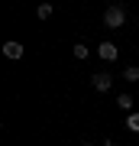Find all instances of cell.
Wrapping results in <instances>:
<instances>
[{
    "instance_id": "6da1fadb",
    "label": "cell",
    "mask_w": 139,
    "mask_h": 146,
    "mask_svg": "<svg viewBox=\"0 0 139 146\" xmlns=\"http://www.w3.org/2000/svg\"><path fill=\"white\" fill-rule=\"evenodd\" d=\"M103 23H107L110 29H120L126 23V10H123V7H110V10L103 13Z\"/></svg>"
},
{
    "instance_id": "7a4b0ae2",
    "label": "cell",
    "mask_w": 139,
    "mask_h": 146,
    "mask_svg": "<svg viewBox=\"0 0 139 146\" xmlns=\"http://www.w3.org/2000/svg\"><path fill=\"white\" fill-rule=\"evenodd\" d=\"M97 55L103 58V62H113L120 52H117V46H113V42H100V46H97Z\"/></svg>"
},
{
    "instance_id": "3957f363",
    "label": "cell",
    "mask_w": 139,
    "mask_h": 146,
    "mask_svg": "<svg viewBox=\"0 0 139 146\" xmlns=\"http://www.w3.org/2000/svg\"><path fill=\"white\" fill-rule=\"evenodd\" d=\"M91 84H94L97 91H110V84H113V78H110L107 72H100V75H94V78H91Z\"/></svg>"
},
{
    "instance_id": "277c9868",
    "label": "cell",
    "mask_w": 139,
    "mask_h": 146,
    "mask_svg": "<svg viewBox=\"0 0 139 146\" xmlns=\"http://www.w3.org/2000/svg\"><path fill=\"white\" fill-rule=\"evenodd\" d=\"M3 55L16 62V58H23V46H20V42H3Z\"/></svg>"
},
{
    "instance_id": "5b68a950",
    "label": "cell",
    "mask_w": 139,
    "mask_h": 146,
    "mask_svg": "<svg viewBox=\"0 0 139 146\" xmlns=\"http://www.w3.org/2000/svg\"><path fill=\"white\" fill-rule=\"evenodd\" d=\"M117 104H120V110H123V114H129V110H133V98H129V94H120Z\"/></svg>"
},
{
    "instance_id": "8992f818",
    "label": "cell",
    "mask_w": 139,
    "mask_h": 146,
    "mask_svg": "<svg viewBox=\"0 0 139 146\" xmlns=\"http://www.w3.org/2000/svg\"><path fill=\"white\" fill-rule=\"evenodd\" d=\"M71 52H74V58H88V55H91V49L84 46V42H74V49H71Z\"/></svg>"
},
{
    "instance_id": "52a82bcc",
    "label": "cell",
    "mask_w": 139,
    "mask_h": 146,
    "mask_svg": "<svg viewBox=\"0 0 139 146\" xmlns=\"http://www.w3.org/2000/svg\"><path fill=\"white\" fill-rule=\"evenodd\" d=\"M123 78L126 81H139V65H129L126 72H123Z\"/></svg>"
},
{
    "instance_id": "ba28073f",
    "label": "cell",
    "mask_w": 139,
    "mask_h": 146,
    "mask_svg": "<svg viewBox=\"0 0 139 146\" xmlns=\"http://www.w3.org/2000/svg\"><path fill=\"white\" fill-rule=\"evenodd\" d=\"M126 127H129L133 133H139V114H129V117H126Z\"/></svg>"
},
{
    "instance_id": "9c48e42d",
    "label": "cell",
    "mask_w": 139,
    "mask_h": 146,
    "mask_svg": "<svg viewBox=\"0 0 139 146\" xmlns=\"http://www.w3.org/2000/svg\"><path fill=\"white\" fill-rule=\"evenodd\" d=\"M36 16H39V20H49V16H52V7H49V3H42L39 10H36Z\"/></svg>"
},
{
    "instance_id": "30bf717a",
    "label": "cell",
    "mask_w": 139,
    "mask_h": 146,
    "mask_svg": "<svg viewBox=\"0 0 139 146\" xmlns=\"http://www.w3.org/2000/svg\"><path fill=\"white\" fill-rule=\"evenodd\" d=\"M103 146H117V143H113V140H107V143H103Z\"/></svg>"
},
{
    "instance_id": "8fae6325",
    "label": "cell",
    "mask_w": 139,
    "mask_h": 146,
    "mask_svg": "<svg viewBox=\"0 0 139 146\" xmlns=\"http://www.w3.org/2000/svg\"><path fill=\"white\" fill-rule=\"evenodd\" d=\"M84 146H91V143H84Z\"/></svg>"
}]
</instances>
